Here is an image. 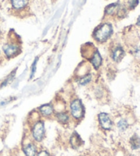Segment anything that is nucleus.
Segmentation results:
<instances>
[{"instance_id":"20e7f679","label":"nucleus","mask_w":140,"mask_h":156,"mask_svg":"<svg viewBox=\"0 0 140 156\" xmlns=\"http://www.w3.org/2000/svg\"><path fill=\"white\" fill-rule=\"evenodd\" d=\"M3 50H4L5 55L8 58L15 56V55L18 54L20 51V49L17 45L10 43L4 44V47H3Z\"/></svg>"},{"instance_id":"f03ea898","label":"nucleus","mask_w":140,"mask_h":156,"mask_svg":"<svg viewBox=\"0 0 140 156\" xmlns=\"http://www.w3.org/2000/svg\"><path fill=\"white\" fill-rule=\"evenodd\" d=\"M71 110L72 115L77 119H82L84 115V108L79 99H75L71 103Z\"/></svg>"},{"instance_id":"6ab92c4d","label":"nucleus","mask_w":140,"mask_h":156,"mask_svg":"<svg viewBox=\"0 0 140 156\" xmlns=\"http://www.w3.org/2000/svg\"><path fill=\"white\" fill-rule=\"evenodd\" d=\"M138 25L140 26V16H139V18L138 19Z\"/></svg>"},{"instance_id":"ddd939ff","label":"nucleus","mask_w":140,"mask_h":156,"mask_svg":"<svg viewBox=\"0 0 140 156\" xmlns=\"http://www.w3.org/2000/svg\"><path fill=\"white\" fill-rule=\"evenodd\" d=\"M131 144L133 149L139 148L140 146V139L136 135L133 136L131 139Z\"/></svg>"},{"instance_id":"6e6552de","label":"nucleus","mask_w":140,"mask_h":156,"mask_svg":"<svg viewBox=\"0 0 140 156\" xmlns=\"http://www.w3.org/2000/svg\"><path fill=\"white\" fill-rule=\"evenodd\" d=\"M11 2H12V6L15 9L19 10L26 6L28 0H11Z\"/></svg>"},{"instance_id":"39448f33","label":"nucleus","mask_w":140,"mask_h":156,"mask_svg":"<svg viewBox=\"0 0 140 156\" xmlns=\"http://www.w3.org/2000/svg\"><path fill=\"white\" fill-rule=\"evenodd\" d=\"M100 126L105 130H110L112 127V122L110 116L106 113H100L99 115Z\"/></svg>"},{"instance_id":"dca6fc26","label":"nucleus","mask_w":140,"mask_h":156,"mask_svg":"<svg viewBox=\"0 0 140 156\" xmlns=\"http://www.w3.org/2000/svg\"><path fill=\"white\" fill-rule=\"evenodd\" d=\"M139 0H128V5L131 8H135L138 5Z\"/></svg>"},{"instance_id":"4468645a","label":"nucleus","mask_w":140,"mask_h":156,"mask_svg":"<svg viewBox=\"0 0 140 156\" xmlns=\"http://www.w3.org/2000/svg\"><path fill=\"white\" fill-rule=\"evenodd\" d=\"M92 80V76L90 74L87 75V76L83 77L82 78H81L79 80V83L82 85H86L87 83H89Z\"/></svg>"},{"instance_id":"a211bd4d","label":"nucleus","mask_w":140,"mask_h":156,"mask_svg":"<svg viewBox=\"0 0 140 156\" xmlns=\"http://www.w3.org/2000/svg\"><path fill=\"white\" fill-rule=\"evenodd\" d=\"M38 156H49V154L45 151H42L39 153Z\"/></svg>"},{"instance_id":"f3484780","label":"nucleus","mask_w":140,"mask_h":156,"mask_svg":"<svg viewBox=\"0 0 140 156\" xmlns=\"http://www.w3.org/2000/svg\"><path fill=\"white\" fill-rule=\"evenodd\" d=\"M36 60L33 62V65H32V72H31V77H32L33 75H34L35 72H36Z\"/></svg>"},{"instance_id":"9b49d317","label":"nucleus","mask_w":140,"mask_h":156,"mask_svg":"<svg viewBox=\"0 0 140 156\" xmlns=\"http://www.w3.org/2000/svg\"><path fill=\"white\" fill-rule=\"evenodd\" d=\"M24 152L26 156H35L36 147L32 144H27L24 148Z\"/></svg>"},{"instance_id":"1a4fd4ad","label":"nucleus","mask_w":140,"mask_h":156,"mask_svg":"<svg viewBox=\"0 0 140 156\" xmlns=\"http://www.w3.org/2000/svg\"><path fill=\"white\" fill-rule=\"evenodd\" d=\"M71 145L75 149L79 147L81 145V144H82V139H81L80 136L78 135L77 133H73L71 136Z\"/></svg>"},{"instance_id":"7ed1b4c3","label":"nucleus","mask_w":140,"mask_h":156,"mask_svg":"<svg viewBox=\"0 0 140 156\" xmlns=\"http://www.w3.org/2000/svg\"><path fill=\"white\" fill-rule=\"evenodd\" d=\"M33 136L36 141H41L43 140L44 134V123L42 121H38L34 125L32 129Z\"/></svg>"},{"instance_id":"423d86ee","label":"nucleus","mask_w":140,"mask_h":156,"mask_svg":"<svg viewBox=\"0 0 140 156\" xmlns=\"http://www.w3.org/2000/svg\"><path fill=\"white\" fill-rule=\"evenodd\" d=\"M91 62L95 69H98L102 63V58L98 51L94 52L91 59Z\"/></svg>"},{"instance_id":"9d476101","label":"nucleus","mask_w":140,"mask_h":156,"mask_svg":"<svg viewBox=\"0 0 140 156\" xmlns=\"http://www.w3.org/2000/svg\"><path fill=\"white\" fill-rule=\"evenodd\" d=\"M40 112L44 116H50L54 112V108L49 104H45L42 105L40 108Z\"/></svg>"},{"instance_id":"f8f14e48","label":"nucleus","mask_w":140,"mask_h":156,"mask_svg":"<svg viewBox=\"0 0 140 156\" xmlns=\"http://www.w3.org/2000/svg\"><path fill=\"white\" fill-rule=\"evenodd\" d=\"M56 117H57L58 121L61 122V123H66L69 120L68 116L66 113L64 112L58 113L57 115H56Z\"/></svg>"},{"instance_id":"f257e3e1","label":"nucleus","mask_w":140,"mask_h":156,"mask_svg":"<svg viewBox=\"0 0 140 156\" xmlns=\"http://www.w3.org/2000/svg\"><path fill=\"white\" fill-rule=\"evenodd\" d=\"M113 32V28L110 23H104L98 27L94 34V38L97 41L105 42L111 37Z\"/></svg>"},{"instance_id":"2eb2a0df","label":"nucleus","mask_w":140,"mask_h":156,"mask_svg":"<svg viewBox=\"0 0 140 156\" xmlns=\"http://www.w3.org/2000/svg\"><path fill=\"white\" fill-rule=\"evenodd\" d=\"M117 126L120 128V129L121 130H125L128 127V123L125 120H121L118 122L117 123Z\"/></svg>"},{"instance_id":"0eeeda50","label":"nucleus","mask_w":140,"mask_h":156,"mask_svg":"<svg viewBox=\"0 0 140 156\" xmlns=\"http://www.w3.org/2000/svg\"><path fill=\"white\" fill-rule=\"evenodd\" d=\"M124 55V51L121 47H117L116 49L113 52V55H112V58L113 60L116 62H119L121 60Z\"/></svg>"}]
</instances>
